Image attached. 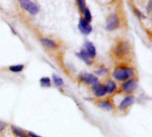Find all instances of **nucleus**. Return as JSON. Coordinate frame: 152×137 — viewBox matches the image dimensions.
I'll use <instances>...</instances> for the list:
<instances>
[{"label": "nucleus", "mask_w": 152, "mask_h": 137, "mask_svg": "<svg viewBox=\"0 0 152 137\" xmlns=\"http://www.w3.org/2000/svg\"><path fill=\"white\" fill-rule=\"evenodd\" d=\"M98 106H99L101 109H102V110H104V111H111V110L113 109L112 103H111L110 101H108V100L100 101L99 103H98Z\"/></svg>", "instance_id": "f8f14e48"}, {"label": "nucleus", "mask_w": 152, "mask_h": 137, "mask_svg": "<svg viewBox=\"0 0 152 137\" xmlns=\"http://www.w3.org/2000/svg\"><path fill=\"white\" fill-rule=\"evenodd\" d=\"M77 57L79 59H81L82 61H84L87 65H91L92 64V59L90 58V56L87 54V53L84 49L81 50L78 53H77Z\"/></svg>", "instance_id": "9b49d317"}, {"label": "nucleus", "mask_w": 152, "mask_h": 137, "mask_svg": "<svg viewBox=\"0 0 152 137\" xmlns=\"http://www.w3.org/2000/svg\"><path fill=\"white\" fill-rule=\"evenodd\" d=\"M40 86L42 87H50L51 86V79L48 77H44L40 78Z\"/></svg>", "instance_id": "f3484780"}, {"label": "nucleus", "mask_w": 152, "mask_h": 137, "mask_svg": "<svg viewBox=\"0 0 152 137\" xmlns=\"http://www.w3.org/2000/svg\"><path fill=\"white\" fill-rule=\"evenodd\" d=\"M77 5H78L79 9L82 12L86 8V1L85 0H78V1H77Z\"/></svg>", "instance_id": "412c9836"}, {"label": "nucleus", "mask_w": 152, "mask_h": 137, "mask_svg": "<svg viewBox=\"0 0 152 137\" xmlns=\"http://www.w3.org/2000/svg\"><path fill=\"white\" fill-rule=\"evenodd\" d=\"M92 89H93V93H94V96H96V97H102V96L106 95V94H107L105 86L101 85V84L94 85Z\"/></svg>", "instance_id": "0eeeda50"}, {"label": "nucleus", "mask_w": 152, "mask_h": 137, "mask_svg": "<svg viewBox=\"0 0 152 137\" xmlns=\"http://www.w3.org/2000/svg\"><path fill=\"white\" fill-rule=\"evenodd\" d=\"M40 41H41V43H42V45H43L44 46L48 47V48H51V49L55 48V47L57 46L56 43H55L53 40L50 39V38L44 37V38H41V39H40Z\"/></svg>", "instance_id": "ddd939ff"}, {"label": "nucleus", "mask_w": 152, "mask_h": 137, "mask_svg": "<svg viewBox=\"0 0 152 137\" xmlns=\"http://www.w3.org/2000/svg\"><path fill=\"white\" fill-rule=\"evenodd\" d=\"M83 13L85 15V20L90 23V21H92V13H91V11L86 7L84 11H83Z\"/></svg>", "instance_id": "aec40b11"}, {"label": "nucleus", "mask_w": 152, "mask_h": 137, "mask_svg": "<svg viewBox=\"0 0 152 137\" xmlns=\"http://www.w3.org/2000/svg\"><path fill=\"white\" fill-rule=\"evenodd\" d=\"M134 103V97L133 95H129V96H126L119 104V110L120 111H123V110H126L127 107L131 106L133 103Z\"/></svg>", "instance_id": "1a4fd4ad"}, {"label": "nucleus", "mask_w": 152, "mask_h": 137, "mask_svg": "<svg viewBox=\"0 0 152 137\" xmlns=\"http://www.w3.org/2000/svg\"><path fill=\"white\" fill-rule=\"evenodd\" d=\"M94 73H95V75H97V76L104 77V76H106V75L109 74V70H108L106 68H104V67H101L100 69L96 70Z\"/></svg>", "instance_id": "6ab92c4d"}, {"label": "nucleus", "mask_w": 152, "mask_h": 137, "mask_svg": "<svg viewBox=\"0 0 152 137\" xmlns=\"http://www.w3.org/2000/svg\"><path fill=\"white\" fill-rule=\"evenodd\" d=\"M134 75V70L131 68L126 67H118L113 72V77L118 81H124Z\"/></svg>", "instance_id": "f257e3e1"}, {"label": "nucleus", "mask_w": 152, "mask_h": 137, "mask_svg": "<svg viewBox=\"0 0 152 137\" xmlns=\"http://www.w3.org/2000/svg\"><path fill=\"white\" fill-rule=\"evenodd\" d=\"M20 4L25 11H27L31 15H36L39 12V6L35 2L29 0H20Z\"/></svg>", "instance_id": "f03ea898"}, {"label": "nucleus", "mask_w": 152, "mask_h": 137, "mask_svg": "<svg viewBox=\"0 0 152 137\" xmlns=\"http://www.w3.org/2000/svg\"><path fill=\"white\" fill-rule=\"evenodd\" d=\"M5 127H6V124L3 121H0V132L3 131L5 128Z\"/></svg>", "instance_id": "4be33fe9"}, {"label": "nucleus", "mask_w": 152, "mask_h": 137, "mask_svg": "<svg viewBox=\"0 0 152 137\" xmlns=\"http://www.w3.org/2000/svg\"><path fill=\"white\" fill-rule=\"evenodd\" d=\"M53 82L54 86H57V87L62 86L64 85L63 79H62L60 76H57V75H55V74L53 75Z\"/></svg>", "instance_id": "2eb2a0df"}, {"label": "nucleus", "mask_w": 152, "mask_h": 137, "mask_svg": "<svg viewBox=\"0 0 152 137\" xmlns=\"http://www.w3.org/2000/svg\"><path fill=\"white\" fill-rule=\"evenodd\" d=\"M85 47H86V52L87 53V54L90 56V58H94L96 56V48L94 45V44L90 41H86L85 44Z\"/></svg>", "instance_id": "9d476101"}, {"label": "nucleus", "mask_w": 152, "mask_h": 137, "mask_svg": "<svg viewBox=\"0 0 152 137\" xmlns=\"http://www.w3.org/2000/svg\"><path fill=\"white\" fill-rule=\"evenodd\" d=\"M129 52V45L126 42H122L116 48V54L118 56H123Z\"/></svg>", "instance_id": "6e6552de"}, {"label": "nucleus", "mask_w": 152, "mask_h": 137, "mask_svg": "<svg viewBox=\"0 0 152 137\" xmlns=\"http://www.w3.org/2000/svg\"><path fill=\"white\" fill-rule=\"evenodd\" d=\"M105 87H106V90H107V94H112L117 89V85L113 80L110 79V80L107 81V83L105 85Z\"/></svg>", "instance_id": "4468645a"}, {"label": "nucleus", "mask_w": 152, "mask_h": 137, "mask_svg": "<svg viewBox=\"0 0 152 137\" xmlns=\"http://www.w3.org/2000/svg\"><path fill=\"white\" fill-rule=\"evenodd\" d=\"M119 26V20H118V17L116 13H113L111 14L108 20H107V22H106V29L108 31H112V30H115L116 29H118Z\"/></svg>", "instance_id": "7ed1b4c3"}, {"label": "nucleus", "mask_w": 152, "mask_h": 137, "mask_svg": "<svg viewBox=\"0 0 152 137\" xmlns=\"http://www.w3.org/2000/svg\"><path fill=\"white\" fill-rule=\"evenodd\" d=\"M28 137H41V136H37L36 134H34V133H32V132H28Z\"/></svg>", "instance_id": "5701e85b"}, {"label": "nucleus", "mask_w": 152, "mask_h": 137, "mask_svg": "<svg viewBox=\"0 0 152 137\" xmlns=\"http://www.w3.org/2000/svg\"><path fill=\"white\" fill-rule=\"evenodd\" d=\"M78 29H79V31L82 34L89 35L92 32V30H93V27L84 18H80L79 19V22H78Z\"/></svg>", "instance_id": "423d86ee"}, {"label": "nucleus", "mask_w": 152, "mask_h": 137, "mask_svg": "<svg viewBox=\"0 0 152 137\" xmlns=\"http://www.w3.org/2000/svg\"><path fill=\"white\" fill-rule=\"evenodd\" d=\"M24 69V65L23 64H17V65H12L9 67L10 71L13 72V73H20Z\"/></svg>", "instance_id": "dca6fc26"}, {"label": "nucleus", "mask_w": 152, "mask_h": 137, "mask_svg": "<svg viewBox=\"0 0 152 137\" xmlns=\"http://www.w3.org/2000/svg\"><path fill=\"white\" fill-rule=\"evenodd\" d=\"M12 130L15 134V136H17V137H28L23 131H21L20 128H18L14 126H12Z\"/></svg>", "instance_id": "a211bd4d"}, {"label": "nucleus", "mask_w": 152, "mask_h": 137, "mask_svg": "<svg viewBox=\"0 0 152 137\" xmlns=\"http://www.w3.org/2000/svg\"><path fill=\"white\" fill-rule=\"evenodd\" d=\"M136 88H137V79L134 78L126 80V81L124 82V84L122 85V90H123V92L126 93V94H131V93H133Z\"/></svg>", "instance_id": "20e7f679"}, {"label": "nucleus", "mask_w": 152, "mask_h": 137, "mask_svg": "<svg viewBox=\"0 0 152 137\" xmlns=\"http://www.w3.org/2000/svg\"><path fill=\"white\" fill-rule=\"evenodd\" d=\"M79 79L87 84V85H95V84H98V78L94 74H90V73H82L79 75Z\"/></svg>", "instance_id": "39448f33"}, {"label": "nucleus", "mask_w": 152, "mask_h": 137, "mask_svg": "<svg viewBox=\"0 0 152 137\" xmlns=\"http://www.w3.org/2000/svg\"><path fill=\"white\" fill-rule=\"evenodd\" d=\"M151 2L149 3V5H148V12H151Z\"/></svg>", "instance_id": "b1692460"}]
</instances>
